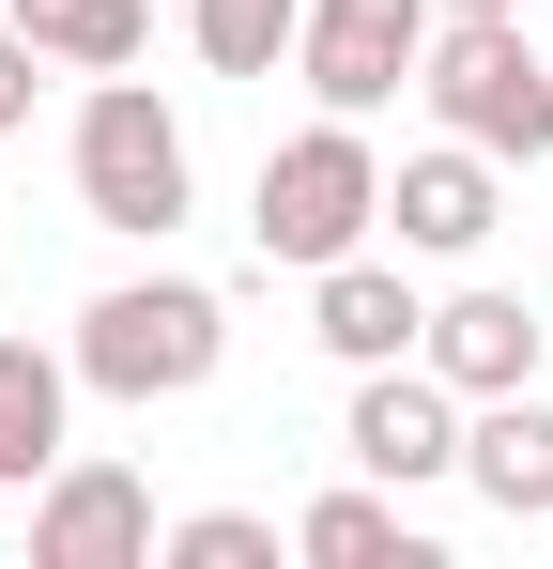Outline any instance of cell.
<instances>
[{
	"mask_svg": "<svg viewBox=\"0 0 553 569\" xmlns=\"http://www.w3.org/2000/svg\"><path fill=\"white\" fill-rule=\"evenodd\" d=\"M384 231H400V262H476V247L507 231V170H492L476 139H431V154L384 170Z\"/></svg>",
	"mask_w": 553,
	"mask_h": 569,
	"instance_id": "cell-8",
	"label": "cell"
},
{
	"mask_svg": "<svg viewBox=\"0 0 553 569\" xmlns=\"http://www.w3.org/2000/svg\"><path fill=\"white\" fill-rule=\"evenodd\" d=\"M415 355H431V370L461 385V400H507V385H539V355H553V323L539 308H523V292H446V308H431V323H415Z\"/></svg>",
	"mask_w": 553,
	"mask_h": 569,
	"instance_id": "cell-9",
	"label": "cell"
},
{
	"mask_svg": "<svg viewBox=\"0 0 553 569\" xmlns=\"http://www.w3.org/2000/svg\"><path fill=\"white\" fill-rule=\"evenodd\" d=\"M461 477H476L507 523H553V400H539V385L461 400Z\"/></svg>",
	"mask_w": 553,
	"mask_h": 569,
	"instance_id": "cell-11",
	"label": "cell"
},
{
	"mask_svg": "<svg viewBox=\"0 0 553 569\" xmlns=\"http://www.w3.org/2000/svg\"><path fill=\"white\" fill-rule=\"evenodd\" d=\"M292 555H308V569H431V539L400 523L384 477H354V492H323V508L292 523Z\"/></svg>",
	"mask_w": 553,
	"mask_h": 569,
	"instance_id": "cell-13",
	"label": "cell"
},
{
	"mask_svg": "<svg viewBox=\"0 0 553 569\" xmlns=\"http://www.w3.org/2000/svg\"><path fill=\"white\" fill-rule=\"evenodd\" d=\"M184 200H200V154H184L170 93L154 78H92L78 93V216L123 231V247H170Z\"/></svg>",
	"mask_w": 553,
	"mask_h": 569,
	"instance_id": "cell-3",
	"label": "cell"
},
{
	"mask_svg": "<svg viewBox=\"0 0 553 569\" xmlns=\"http://www.w3.org/2000/svg\"><path fill=\"white\" fill-rule=\"evenodd\" d=\"M339 447H354V477H384V492H431V477H461V385L431 370V355H384V370H354Z\"/></svg>",
	"mask_w": 553,
	"mask_h": 569,
	"instance_id": "cell-6",
	"label": "cell"
},
{
	"mask_svg": "<svg viewBox=\"0 0 553 569\" xmlns=\"http://www.w3.org/2000/svg\"><path fill=\"white\" fill-rule=\"evenodd\" d=\"M62 431H78V355L62 339H0V492H31V477L62 462Z\"/></svg>",
	"mask_w": 553,
	"mask_h": 569,
	"instance_id": "cell-12",
	"label": "cell"
},
{
	"mask_svg": "<svg viewBox=\"0 0 553 569\" xmlns=\"http://www.w3.org/2000/svg\"><path fill=\"white\" fill-rule=\"evenodd\" d=\"M415 323H431V292L400 278V262H369V247L308 278V339H323L339 370H384V355H415Z\"/></svg>",
	"mask_w": 553,
	"mask_h": 569,
	"instance_id": "cell-10",
	"label": "cell"
},
{
	"mask_svg": "<svg viewBox=\"0 0 553 569\" xmlns=\"http://www.w3.org/2000/svg\"><path fill=\"white\" fill-rule=\"evenodd\" d=\"M62 355H78L92 400H139L154 416V400H200L231 370V308H215V278H108Z\"/></svg>",
	"mask_w": 553,
	"mask_h": 569,
	"instance_id": "cell-1",
	"label": "cell"
},
{
	"mask_svg": "<svg viewBox=\"0 0 553 569\" xmlns=\"http://www.w3.org/2000/svg\"><path fill=\"white\" fill-rule=\"evenodd\" d=\"M415 62H431V0H308V31H292V78L354 123L415 93Z\"/></svg>",
	"mask_w": 553,
	"mask_h": 569,
	"instance_id": "cell-7",
	"label": "cell"
},
{
	"mask_svg": "<svg viewBox=\"0 0 553 569\" xmlns=\"http://www.w3.org/2000/svg\"><path fill=\"white\" fill-rule=\"evenodd\" d=\"M31 93H47V47H31V31H16V16H0V139H16V123H31Z\"/></svg>",
	"mask_w": 553,
	"mask_h": 569,
	"instance_id": "cell-17",
	"label": "cell"
},
{
	"mask_svg": "<svg viewBox=\"0 0 553 569\" xmlns=\"http://www.w3.org/2000/svg\"><path fill=\"white\" fill-rule=\"evenodd\" d=\"M0 16H16L62 78H123V62L154 47V0H0Z\"/></svg>",
	"mask_w": 553,
	"mask_h": 569,
	"instance_id": "cell-14",
	"label": "cell"
},
{
	"mask_svg": "<svg viewBox=\"0 0 553 569\" xmlns=\"http://www.w3.org/2000/svg\"><path fill=\"white\" fill-rule=\"evenodd\" d=\"M154 555H170V569H276L292 539H276L262 508H184V523L154 539Z\"/></svg>",
	"mask_w": 553,
	"mask_h": 569,
	"instance_id": "cell-16",
	"label": "cell"
},
{
	"mask_svg": "<svg viewBox=\"0 0 553 569\" xmlns=\"http://www.w3.org/2000/svg\"><path fill=\"white\" fill-rule=\"evenodd\" d=\"M415 93H431V123L476 139L492 170H539L553 154V47H523V16H431Z\"/></svg>",
	"mask_w": 553,
	"mask_h": 569,
	"instance_id": "cell-4",
	"label": "cell"
},
{
	"mask_svg": "<svg viewBox=\"0 0 553 569\" xmlns=\"http://www.w3.org/2000/svg\"><path fill=\"white\" fill-rule=\"evenodd\" d=\"M369 231H384V154H369L354 108H323V123H292L262 154V186H247V247L292 262V278H323V262H354Z\"/></svg>",
	"mask_w": 553,
	"mask_h": 569,
	"instance_id": "cell-2",
	"label": "cell"
},
{
	"mask_svg": "<svg viewBox=\"0 0 553 569\" xmlns=\"http://www.w3.org/2000/svg\"><path fill=\"white\" fill-rule=\"evenodd\" d=\"M154 539L170 523H154V477L139 462H78L62 447L31 477V569H154Z\"/></svg>",
	"mask_w": 553,
	"mask_h": 569,
	"instance_id": "cell-5",
	"label": "cell"
},
{
	"mask_svg": "<svg viewBox=\"0 0 553 569\" xmlns=\"http://www.w3.org/2000/svg\"><path fill=\"white\" fill-rule=\"evenodd\" d=\"M292 31H308V0H184V47H200L215 78H276Z\"/></svg>",
	"mask_w": 553,
	"mask_h": 569,
	"instance_id": "cell-15",
	"label": "cell"
},
{
	"mask_svg": "<svg viewBox=\"0 0 553 569\" xmlns=\"http://www.w3.org/2000/svg\"><path fill=\"white\" fill-rule=\"evenodd\" d=\"M431 16H523V0H431Z\"/></svg>",
	"mask_w": 553,
	"mask_h": 569,
	"instance_id": "cell-18",
	"label": "cell"
}]
</instances>
